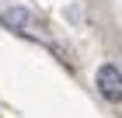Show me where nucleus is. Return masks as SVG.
Returning <instances> with one entry per match:
<instances>
[{"label":"nucleus","instance_id":"1","mask_svg":"<svg viewBox=\"0 0 122 118\" xmlns=\"http://www.w3.org/2000/svg\"><path fill=\"white\" fill-rule=\"evenodd\" d=\"M0 24L10 28L14 35L31 38V42H38V45H46V49H52V52H56V42H52V35H49L46 21L38 18L35 10H28V7H7L4 14H0Z\"/></svg>","mask_w":122,"mask_h":118},{"label":"nucleus","instance_id":"2","mask_svg":"<svg viewBox=\"0 0 122 118\" xmlns=\"http://www.w3.org/2000/svg\"><path fill=\"white\" fill-rule=\"evenodd\" d=\"M94 87H98V94L105 101H115L119 104L122 101V70L115 63H101L98 73H94Z\"/></svg>","mask_w":122,"mask_h":118}]
</instances>
